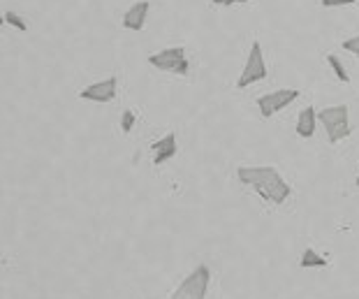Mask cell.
Here are the masks:
<instances>
[{"label": "cell", "mask_w": 359, "mask_h": 299, "mask_svg": "<svg viewBox=\"0 0 359 299\" xmlns=\"http://www.w3.org/2000/svg\"><path fill=\"white\" fill-rule=\"evenodd\" d=\"M236 179L243 186H250L259 197L271 204H283L290 197V193H292L287 181L278 174L276 167H239Z\"/></svg>", "instance_id": "6da1fadb"}, {"label": "cell", "mask_w": 359, "mask_h": 299, "mask_svg": "<svg viewBox=\"0 0 359 299\" xmlns=\"http://www.w3.org/2000/svg\"><path fill=\"white\" fill-rule=\"evenodd\" d=\"M320 124L327 130V140L332 144H339L341 140L350 137V114L346 105H336V107H327V109H320L318 114Z\"/></svg>", "instance_id": "7a4b0ae2"}, {"label": "cell", "mask_w": 359, "mask_h": 299, "mask_svg": "<svg viewBox=\"0 0 359 299\" xmlns=\"http://www.w3.org/2000/svg\"><path fill=\"white\" fill-rule=\"evenodd\" d=\"M209 281H211L209 267L197 265L195 270L183 279V283L177 288V293L172 295V299H206V293H209Z\"/></svg>", "instance_id": "3957f363"}, {"label": "cell", "mask_w": 359, "mask_h": 299, "mask_svg": "<svg viewBox=\"0 0 359 299\" xmlns=\"http://www.w3.org/2000/svg\"><path fill=\"white\" fill-rule=\"evenodd\" d=\"M149 63L160 72H172V74H179V77L190 74V63H188L186 49L183 47H170V49L158 51V53H151Z\"/></svg>", "instance_id": "277c9868"}, {"label": "cell", "mask_w": 359, "mask_h": 299, "mask_svg": "<svg viewBox=\"0 0 359 299\" xmlns=\"http://www.w3.org/2000/svg\"><path fill=\"white\" fill-rule=\"evenodd\" d=\"M266 79V63H264V53H262V44L257 40L250 44V53H248V60H246V67L236 81V88H246L250 84H257Z\"/></svg>", "instance_id": "5b68a950"}, {"label": "cell", "mask_w": 359, "mask_h": 299, "mask_svg": "<svg viewBox=\"0 0 359 299\" xmlns=\"http://www.w3.org/2000/svg\"><path fill=\"white\" fill-rule=\"evenodd\" d=\"M297 98H299V91L297 88H280V91H273V93L259 95L257 98L259 114H262L264 119H271L273 114H278L285 109L287 105H292Z\"/></svg>", "instance_id": "8992f818"}, {"label": "cell", "mask_w": 359, "mask_h": 299, "mask_svg": "<svg viewBox=\"0 0 359 299\" xmlns=\"http://www.w3.org/2000/svg\"><path fill=\"white\" fill-rule=\"evenodd\" d=\"M79 98L88 100V102H97V105L111 102V100L116 98V77H109V79L90 84V86H86L81 91Z\"/></svg>", "instance_id": "52a82bcc"}, {"label": "cell", "mask_w": 359, "mask_h": 299, "mask_svg": "<svg viewBox=\"0 0 359 299\" xmlns=\"http://www.w3.org/2000/svg\"><path fill=\"white\" fill-rule=\"evenodd\" d=\"M149 10H151V5H149V0H140V3H135L130 10L123 14V28L128 30H142L144 26H147V19H149Z\"/></svg>", "instance_id": "ba28073f"}, {"label": "cell", "mask_w": 359, "mask_h": 299, "mask_svg": "<svg viewBox=\"0 0 359 299\" xmlns=\"http://www.w3.org/2000/svg\"><path fill=\"white\" fill-rule=\"evenodd\" d=\"M151 151H154V165H165L167 160H172L177 156V135L174 133L165 135L163 140L154 142Z\"/></svg>", "instance_id": "9c48e42d"}, {"label": "cell", "mask_w": 359, "mask_h": 299, "mask_svg": "<svg viewBox=\"0 0 359 299\" xmlns=\"http://www.w3.org/2000/svg\"><path fill=\"white\" fill-rule=\"evenodd\" d=\"M316 126H318L316 107H304L299 112V119H297V135L304 137V140H311L316 135Z\"/></svg>", "instance_id": "30bf717a"}, {"label": "cell", "mask_w": 359, "mask_h": 299, "mask_svg": "<svg viewBox=\"0 0 359 299\" xmlns=\"http://www.w3.org/2000/svg\"><path fill=\"white\" fill-rule=\"evenodd\" d=\"M299 267L302 270H313V267H327V260L320 255L318 251H313V248H306L302 253V260H299Z\"/></svg>", "instance_id": "8fae6325"}, {"label": "cell", "mask_w": 359, "mask_h": 299, "mask_svg": "<svg viewBox=\"0 0 359 299\" xmlns=\"http://www.w3.org/2000/svg\"><path fill=\"white\" fill-rule=\"evenodd\" d=\"M327 63H330L332 72H334L336 77H339V81L350 84V74L346 72V67H343V63L339 60V56H336V53H330V56H327Z\"/></svg>", "instance_id": "7c38bea8"}, {"label": "cell", "mask_w": 359, "mask_h": 299, "mask_svg": "<svg viewBox=\"0 0 359 299\" xmlns=\"http://www.w3.org/2000/svg\"><path fill=\"white\" fill-rule=\"evenodd\" d=\"M3 24L12 26V28H17V30H21V33H26V30H28L26 19H24V17H19L17 12H10V10H7V12L3 14Z\"/></svg>", "instance_id": "4fadbf2b"}, {"label": "cell", "mask_w": 359, "mask_h": 299, "mask_svg": "<svg viewBox=\"0 0 359 299\" xmlns=\"http://www.w3.org/2000/svg\"><path fill=\"white\" fill-rule=\"evenodd\" d=\"M133 126H135V112L133 109H126L123 112V117H121V130L128 135L130 130H133Z\"/></svg>", "instance_id": "5bb4252c"}, {"label": "cell", "mask_w": 359, "mask_h": 299, "mask_svg": "<svg viewBox=\"0 0 359 299\" xmlns=\"http://www.w3.org/2000/svg\"><path fill=\"white\" fill-rule=\"evenodd\" d=\"M341 49H346V51H350V53H355V56L359 58V35L348 37V40H343V42H341Z\"/></svg>", "instance_id": "9a60e30c"}, {"label": "cell", "mask_w": 359, "mask_h": 299, "mask_svg": "<svg viewBox=\"0 0 359 299\" xmlns=\"http://www.w3.org/2000/svg\"><path fill=\"white\" fill-rule=\"evenodd\" d=\"M357 0H320V5L325 10H332V7H348V5H355Z\"/></svg>", "instance_id": "2e32d148"}, {"label": "cell", "mask_w": 359, "mask_h": 299, "mask_svg": "<svg viewBox=\"0 0 359 299\" xmlns=\"http://www.w3.org/2000/svg\"><path fill=\"white\" fill-rule=\"evenodd\" d=\"M213 5L218 7H232V5H243V3H250V0H211Z\"/></svg>", "instance_id": "e0dca14e"}, {"label": "cell", "mask_w": 359, "mask_h": 299, "mask_svg": "<svg viewBox=\"0 0 359 299\" xmlns=\"http://www.w3.org/2000/svg\"><path fill=\"white\" fill-rule=\"evenodd\" d=\"M357 186H359V179H357Z\"/></svg>", "instance_id": "ac0fdd59"}]
</instances>
